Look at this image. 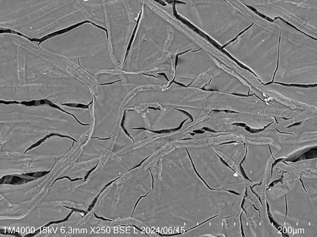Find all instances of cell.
<instances>
[{
  "mask_svg": "<svg viewBox=\"0 0 317 237\" xmlns=\"http://www.w3.org/2000/svg\"><path fill=\"white\" fill-rule=\"evenodd\" d=\"M300 181H301V182H302V187H303V188H304V189H305V192H306V193H307V194H308V192H307V191L306 190V189H305V187H304V184H303V182H302V180H301V179H300Z\"/></svg>",
  "mask_w": 317,
  "mask_h": 237,
  "instance_id": "cell-11",
  "label": "cell"
},
{
  "mask_svg": "<svg viewBox=\"0 0 317 237\" xmlns=\"http://www.w3.org/2000/svg\"><path fill=\"white\" fill-rule=\"evenodd\" d=\"M285 198H286V216H285V218H286L287 215V201L286 194H285Z\"/></svg>",
  "mask_w": 317,
  "mask_h": 237,
  "instance_id": "cell-10",
  "label": "cell"
},
{
  "mask_svg": "<svg viewBox=\"0 0 317 237\" xmlns=\"http://www.w3.org/2000/svg\"><path fill=\"white\" fill-rule=\"evenodd\" d=\"M0 33L1 34H3V33H10V34H13L17 35H19V36H21V37H23L24 38H26V39L29 40L30 38L27 37L26 35L22 34V33H20V32H18L17 31H14L13 30L10 29L5 28H3V27H1L0 28Z\"/></svg>",
  "mask_w": 317,
  "mask_h": 237,
  "instance_id": "cell-6",
  "label": "cell"
},
{
  "mask_svg": "<svg viewBox=\"0 0 317 237\" xmlns=\"http://www.w3.org/2000/svg\"><path fill=\"white\" fill-rule=\"evenodd\" d=\"M126 110H125L124 111V113L123 115L122 120H121L120 126H121V127H122V129L125 132V133H126V135H128V137H129L130 138H131V139H132L133 141V143H135V142H134V140H133V139L132 137H131V136L130 135L128 134V133L127 132V130H126V129L125 128V127H124V122H125V118H126Z\"/></svg>",
  "mask_w": 317,
  "mask_h": 237,
  "instance_id": "cell-7",
  "label": "cell"
},
{
  "mask_svg": "<svg viewBox=\"0 0 317 237\" xmlns=\"http://www.w3.org/2000/svg\"><path fill=\"white\" fill-rule=\"evenodd\" d=\"M93 98L91 102H90L88 104H83L80 103H59V104L62 106H66L68 107H73V108H81V109H89V106L93 103Z\"/></svg>",
  "mask_w": 317,
  "mask_h": 237,
  "instance_id": "cell-5",
  "label": "cell"
},
{
  "mask_svg": "<svg viewBox=\"0 0 317 237\" xmlns=\"http://www.w3.org/2000/svg\"><path fill=\"white\" fill-rule=\"evenodd\" d=\"M91 23L92 25H93L94 26H95V27H97L98 28L104 30V31H105L106 33V36H107V41H108V40H109V35H108V31L105 28L102 27V26H100L99 25H97V24H96V23H94L92 21H90V20H84V21H81V22H79L78 23H75V24L72 25H70V26L66 27L65 28L60 30H58V31H56V32H54L50 33V34H47L46 35H45V36H43V37L41 38H30L29 41H30L31 42H38L39 44H38V47L40 48V45L41 44V43H42V42L45 41H47L48 39H50V38H52L53 37L59 36V35L63 34H64V33L69 32L72 31V30L76 28L77 27L81 26L82 25H84V24H85V23Z\"/></svg>",
  "mask_w": 317,
  "mask_h": 237,
  "instance_id": "cell-1",
  "label": "cell"
},
{
  "mask_svg": "<svg viewBox=\"0 0 317 237\" xmlns=\"http://www.w3.org/2000/svg\"><path fill=\"white\" fill-rule=\"evenodd\" d=\"M0 103L4 104H19L22 105H25L27 106H38L45 104V99H42L40 100H32L23 101H6L0 100Z\"/></svg>",
  "mask_w": 317,
  "mask_h": 237,
  "instance_id": "cell-2",
  "label": "cell"
},
{
  "mask_svg": "<svg viewBox=\"0 0 317 237\" xmlns=\"http://www.w3.org/2000/svg\"><path fill=\"white\" fill-rule=\"evenodd\" d=\"M45 104H46V105H48V106H50V107H52V108H55V109H56L58 110L61 111H62V112H64V113H67V114H68V115H70L72 116H73V118H74L75 119V120H76L77 122H78V123H79V124H80V125H81L85 126H88L90 125H91V123H89V124H84V123H82V122H80V121H79V120H78L77 118V117H76L74 115H73V114H72V113H69V112H67L66 111L64 110V109H62L61 107H60V106H57V104H56L54 103L53 102H52V101L50 100H47V99H45Z\"/></svg>",
  "mask_w": 317,
  "mask_h": 237,
  "instance_id": "cell-4",
  "label": "cell"
},
{
  "mask_svg": "<svg viewBox=\"0 0 317 237\" xmlns=\"http://www.w3.org/2000/svg\"><path fill=\"white\" fill-rule=\"evenodd\" d=\"M142 10L140 11L139 15L137 19V21H136V23L135 26V28L133 29V31L132 33V35H131V38L130 39L129 41L128 44L127 45V48H126V54H125V58H124V60L123 61V63L122 66H123L125 64V62H126V60L127 59V57L128 56L129 53L130 51L131 48V46L132 45V43H133L134 39L135 38V37L136 36V34L137 32V30H138V28L139 25L140 21L141 19V16H142Z\"/></svg>",
  "mask_w": 317,
  "mask_h": 237,
  "instance_id": "cell-3",
  "label": "cell"
},
{
  "mask_svg": "<svg viewBox=\"0 0 317 237\" xmlns=\"http://www.w3.org/2000/svg\"><path fill=\"white\" fill-rule=\"evenodd\" d=\"M122 80H119L117 81H116L113 82H110V83H106V84H99V85H110L111 84H114L115 82H118L121 81Z\"/></svg>",
  "mask_w": 317,
  "mask_h": 237,
  "instance_id": "cell-9",
  "label": "cell"
},
{
  "mask_svg": "<svg viewBox=\"0 0 317 237\" xmlns=\"http://www.w3.org/2000/svg\"><path fill=\"white\" fill-rule=\"evenodd\" d=\"M252 206H254V208H255V209H256V210H258V211H259V216H260V218H261V216H260V211H259V210H258V209H256V208H255V206H254V205H252Z\"/></svg>",
  "mask_w": 317,
  "mask_h": 237,
  "instance_id": "cell-12",
  "label": "cell"
},
{
  "mask_svg": "<svg viewBox=\"0 0 317 237\" xmlns=\"http://www.w3.org/2000/svg\"><path fill=\"white\" fill-rule=\"evenodd\" d=\"M114 133V132H113V134H111V135H110V137L107 138H99L97 137H92V138H95V139H98V140H108V139H111V138L114 137H116V135H114V136H113V137H111V135H113V134Z\"/></svg>",
  "mask_w": 317,
  "mask_h": 237,
  "instance_id": "cell-8",
  "label": "cell"
}]
</instances>
